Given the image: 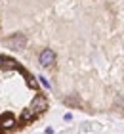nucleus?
I'll use <instances>...</instances> for the list:
<instances>
[{
    "mask_svg": "<svg viewBox=\"0 0 124 134\" xmlns=\"http://www.w3.org/2000/svg\"><path fill=\"white\" fill-rule=\"evenodd\" d=\"M6 46H8L10 50H14V52H19V50H23V48L27 46V36L23 33H14L11 36L6 38Z\"/></svg>",
    "mask_w": 124,
    "mask_h": 134,
    "instance_id": "obj_1",
    "label": "nucleus"
},
{
    "mask_svg": "<svg viewBox=\"0 0 124 134\" xmlns=\"http://www.w3.org/2000/svg\"><path fill=\"white\" fill-rule=\"evenodd\" d=\"M38 62H40L42 67H52L55 63V52L52 48H44V50L40 52V56H38Z\"/></svg>",
    "mask_w": 124,
    "mask_h": 134,
    "instance_id": "obj_2",
    "label": "nucleus"
},
{
    "mask_svg": "<svg viewBox=\"0 0 124 134\" xmlns=\"http://www.w3.org/2000/svg\"><path fill=\"white\" fill-rule=\"evenodd\" d=\"M31 109H33L34 113H42V111H46V109H48V100H46V96L36 94V96H34V100H33V105H31Z\"/></svg>",
    "mask_w": 124,
    "mask_h": 134,
    "instance_id": "obj_3",
    "label": "nucleus"
},
{
    "mask_svg": "<svg viewBox=\"0 0 124 134\" xmlns=\"http://www.w3.org/2000/svg\"><path fill=\"white\" fill-rule=\"evenodd\" d=\"M15 126V119L11 117L10 113H6V115H2L0 117V132H8V130H11Z\"/></svg>",
    "mask_w": 124,
    "mask_h": 134,
    "instance_id": "obj_4",
    "label": "nucleus"
},
{
    "mask_svg": "<svg viewBox=\"0 0 124 134\" xmlns=\"http://www.w3.org/2000/svg\"><path fill=\"white\" fill-rule=\"evenodd\" d=\"M34 111H33V109H31V107H27V109H23V111H21V121H25V123H29V121H33L34 119Z\"/></svg>",
    "mask_w": 124,
    "mask_h": 134,
    "instance_id": "obj_5",
    "label": "nucleus"
},
{
    "mask_svg": "<svg viewBox=\"0 0 124 134\" xmlns=\"http://www.w3.org/2000/svg\"><path fill=\"white\" fill-rule=\"evenodd\" d=\"M4 67H8V69H15V62H14V59H6V62H4Z\"/></svg>",
    "mask_w": 124,
    "mask_h": 134,
    "instance_id": "obj_6",
    "label": "nucleus"
},
{
    "mask_svg": "<svg viewBox=\"0 0 124 134\" xmlns=\"http://www.w3.org/2000/svg\"><path fill=\"white\" fill-rule=\"evenodd\" d=\"M38 79H40L42 86H46V88H50V82H48V79H46V77H38Z\"/></svg>",
    "mask_w": 124,
    "mask_h": 134,
    "instance_id": "obj_7",
    "label": "nucleus"
},
{
    "mask_svg": "<svg viewBox=\"0 0 124 134\" xmlns=\"http://www.w3.org/2000/svg\"><path fill=\"white\" fill-rule=\"evenodd\" d=\"M4 65V59H2V56H0V67H2Z\"/></svg>",
    "mask_w": 124,
    "mask_h": 134,
    "instance_id": "obj_8",
    "label": "nucleus"
}]
</instances>
